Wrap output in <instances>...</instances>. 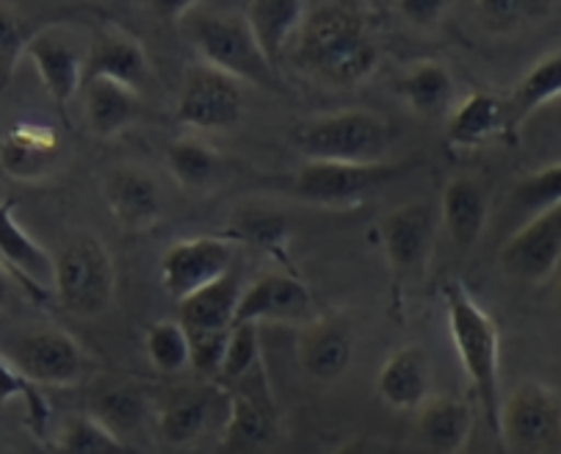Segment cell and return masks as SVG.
Wrapping results in <instances>:
<instances>
[{
	"mask_svg": "<svg viewBox=\"0 0 561 454\" xmlns=\"http://www.w3.org/2000/svg\"><path fill=\"white\" fill-rule=\"evenodd\" d=\"M61 134L45 123H18L0 136V169L14 181L36 183L50 178L61 163Z\"/></svg>",
	"mask_w": 561,
	"mask_h": 454,
	"instance_id": "16",
	"label": "cell"
},
{
	"mask_svg": "<svg viewBox=\"0 0 561 454\" xmlns=\"http://www.w3.org/2000/svg\"><path fill=\"white\" fill-rule=\"evenodd\" d=\"M145 350L161 374H178L192 366V338L180 319H161L147 330Z\"/></svg>",
	"mask_w": 561,
	"mask_h": 454,
	"instance_id": "33",
	"label": "cell"
},
{
	"mask_svg": "<svg viewBox=\"0 0 561 454\" xmlns=\"http://www.w3.org/2000/svg\"><path fill=\"white\" fill-rule=\"evenodd\" d=\"M492 139H512L506 98L492 92H470L446 117V141L454 150H479Z\"/></svg>",
	"mask_w": 561,
	"mask_h": 454,
	"instance_id": "20",
	"label": "cell"
},
{
	"mask_svg": "<svg viewBox=\"0 0 561 454\" xmlns=\"http://www.w3.org/2000/svg\"><path fill=\"white\" fill-rule=\"evenodd\" d=\"M354 330L341 316H319L301 327L299 363L319 383H335L352 368Z\"/></svg>",
	"mask_w": 561,
	"mask_h": 454,
	"instance_id": "17",
	"label": "cell"
},
{
	"mask_svg": "<svg viewBox=\"0 0 561 454\" xmlns=\"http://www.w3.org/2000/svg\"><path fill=\"white\" fill-rule=\"evenodd\" d=\"M103 197L108 205L111 216L119 222L125 230H147V227L158 225L163 214L161 192L158 183L147 175L139 167H114L103 181Z\"/></svg>",
	"mask_w": 561,
	"mask_h": 454,
	"instance_id": "18",
	"label": "cell"
},
{
	"mask_svg": "<svg viewBox=\"0 0 561 454\" xmlns=\"http://www.w3.org/2000/svg\"><path fill=\"white\" fill-rule=\"evenodd\" d=\"M87 123L100 139H114L122 130H128L139 117V92L128 83L94 78L81 87Z\"/></svg>",
	"mask_w": 561,
	"mask_h": 454,
	"instance_id": "26",
	"label": "cell"
},
{
	"mask_svg": "<svg viewBox=\"0 0 561 454\" xmlns=\"http://www.w3.org/2000/svg\"><path fill=\"white\" fill-rule=\"evenodd\" d=\"M92 413L100 416L111 430L122 435L125 430H136L141 424L147 413V399L134 385H116V388L103 390L94 399Z\"/></svg>",
	"mask_w": 561,
	"mask_h": 454,
	"instance_id": "37",
	"label": "cell"
},
{
	"mask_svg": "<svg viewBox=\"0 0 561 454\" xmlns=\"http://www.w3.org/2000/svg\"><path fill=\"white\" fill-rule=\"evenodd\" d=\"M553 0H476L479 23L490 34L512 36L550 12Z\"/></svg>",
	"mask_w": 561,
	"mask_h": 454,
	"instance_id": "35",
	"label": "cell"
},
{
	"mask_svg": "<svg viewBox=\"0 0 561 454\" xmlns=\"http://www.w3.org/2000/svg\"><path fill=\"white\" fill-rule=\"evenodd\" d=\"M236 266L230 239L221 236H197L169 245L161 256L163 292L180 303L197 288L208 286L210 280L221 277Z\"/></svg>",
	"mask_w": 561,
	"mask_h": 454,
	"instance_id": "13",
	"label": "cell"
},
{
	"mask_svg": "<svg viewBox=\"0 0 561 454\" xmlns=\"http://www.w3.org/2000/svg\"><path fill=\"white\" fill-rule=\"evenodd\" d=\"M263 363L261 352V325H236L230 338H227V350L221 357L219 377L216 385H230L247 372Z\"/></svg>",
	"mask_w": 561,
	"mask_h": 454,
	"instance_id": "38",
	"label": "cell"
},
{
	"mask_svg": "<svg viewBox=\"0 0 561 454\" xmlns=\"http://www.w3.org/2000/svg\"><path fill=\"white\" fill-rule=\"evenodd\" d=\"M556 299H559V310H561V277H559V286H556Z\"/></svg>",
	"mask_w": 561,
	"mask_h": 454,
	"instance_id": "44",
	"label": "cell"
},
{
	"mask_svg": "<svg viewBox=\"0 0 561 454\" xmlns=\"http://www.w3.org/2000/svg\"><path fill=\"white\" fill-rule=\"evenodd\" d=\"M290 145L307 161H388L390 147H393V128L377 111L343 109L301 123L290 134Z\"/></svg>",
	"mask_w": 561,
	"mask_h": 454,
	"instance_id": "4",
	"label": "cell"
},
{
	"mask_svg": "<svg viewBox=\"0 0 561 454\" xmlns=\"http://www.w3.org/2000/svg\"><path fill=\"white\" fill-rule=\"evenodd\" d=\"M0 263L36 297L53 288V256L20 225L9 200H0Z\"/></svg>",
	"mask_w": 561,
	"mask_h": 454,
	"instance_id": "21",
	"label": "cell"
},
{
	"mask_svg": "<svg viewBox=\"0 0 561 454\" xmlns=\"http://www.w3.org/2000/svg\"><path fill=\"white\" fill-rule=\"evenodd\" d=\"M241 280L238 269L232 266L221 277L210 280L208 286L197 288L178 303V319L188 330V336L197 332H230L236 325L238 299H241Z\"/></svg>",
	"mask_w": 561,
	"mask_h": 454,
	"instance_id": "24",
	"label": "cell"
},
{
	"mask_svg": "<svg viewBox=\"0 0 561 454\" xmlns=\"http://www.w3.org/2000/svg\"><path fill=\"white\" fill-rule=\"evenodd\" d=\"M221 388V385H219ZM227 390H183L158 413V435L167 446H188L214 421V410Z\"/></svg>",
	"mask_w": 561,
	"mask_h": 454,
	"instance_id": "28",
	"label": "cell"
},
{
	"mask_svg": "<svg viewBox=\"0 0 561 454\" xmlns=\"http://www.w3.org/2000/svg\"><path fill=\"white\" fill-rule=\"evenodd\" d=\"M34 31L12 9L0 7V89L9 87L18 72L20 61L25 59V47Z\"/></svg>",
	"mask_w": 561,
	"mask_h": 454,
	"instance_id": "39",
	"label": "cell"
},
{
	"mask_svg": "<svg viewBox=\"0 0 561 454\" xmlns=\"http://www.w3.org/2000/svg\"><path fill=\"white\" fill-rule=\"evenodd\" d=\"M440 214L432 203H404L379 225L385 258L399 286H421L437 245Z\"/></svg>",
	"mask_w": 561,
	"mask_h": 454,
	"instance_id": "10",
	"label": "cell"
},
{
	"mask_svg": "<svg viewBox=\"0 0 561 454\" xmlns=\"http://www.w3.org/2000/svg\"><path fill=\"white\" fill-rule=\"evenodd\" d=\"M561 263V205L528 216L501 247V269L520 283H545Z\"/></svg>",
	"mask_w": 561,
	"mask_h": 454,
	"instance_id": "12",
	"label": "cell"
},
{
	"mask_svg": "<svg viewBox=\"0 0 561 454\" xmlns=\"http://www.w3.org/2000/svg\"><path fill=\"white\" fill-rule=\"evenodd\" d=\"M553 205H561V161L548 163L531 175L520 178L512 189L510 211L520 222L539 214V211L553 208Z\"/></svg>",
	"mask_w": 561,
	"mask_h": 454,
	"instance_id": "34",
	"label": "cell"
},
{
	"mask_svg": "<svg viewBox=\"0 0 561 454\" xmlns=\"http://www.w3.org/2000/svg\"><path fill=\"white\" fill-rule=\"evenodd\" d=\"M407 105L423 120L448 117V111L457 103V83L451 70L443 61H417L396 83Z\"/></svg>",
	"mask_w": 561,
	"mask_h": 454,
	"instance_id": "27",
	"label": "cell"
},
{
	"mask_svg": "<svg viewBox=\"0 0 561 454\" xmlns=\"http://www.w3.org/2000/svg\"><path fill=\"white\" fill-rule=\"evenodd\" d=\"M199 3L203 0H150L152 12L167 23H183L194 9H199Z\"/></svg>",
	"mask_w": 561,
	"mask_h": 454,
	"instance_id": "42",
	"label": "cell"
},
{
	"mask_svg": "<svg viewBox=\"0 0 561 454\" xmlns=\"http://www.w3.org/2000/svg\"><path fill=\"white\" fill-rule=\"evenodd\" d=\"M495 432L515 454H559L561 394L539 379H523L501 402Z\"/></svg>",
	"mask_w": 561,
	"mask_h": 454,
	"instance_id": "7",
	"label": "cell"
},
{
	"mask_svg": "<svg viewBox=\"0 0 561 454\" xmlns=\"http://www.w3.org/2000/svg\"><path fill=\"white\" fill-rule=\"evenodd\" d=\"M83 56L81 47L70 39L61 29L36 31L25 47V59L39 72V81L61 117L67 120L72 98L81 94L83 87Z\"/></svg>",
	"mask_w": 561,
	"mask_h": 454,
	"instance_id": "15",
	"label": "cell"
},
{
	"mask_svg": "<svg viewBox=\"0 0 561 454\" xmlns=\"http://www.w3.org/2000/svg\"><path fill=\"white\" fill-rule=\"evenodd\" d=\"M243 109L247 100L238 78L205 61L185 70L178 109H174V117L185 128L208 130V134L230 130L243 120Z\"/></svg>",
	"mask_w": 561,
	"mask_h": 454,
	"instance_id": "11",
	"label": "cell"
},
{
	"mask_svg": "<svg viewBox=\"0 0 561 454\" xmlns=\"http://www.w3.org/2000/svg\"><path fill=\"white\" fill-rule=\"evenodd\" d=\"M183 25L188 31V42L199 53V61L219 67L227 76L238 78L241 83H252L257 89H268V92L283 89L277 65L261 47L247 14L194 9L183 20Z\"/></svg>",
	"mask_w": 561,
	"mask_h": 454,
	"instance_id": "3",
	"label": "cell"
},
{
	"mask_svg": "<svg viewBox=\"0 0 561 454\" xmlns=\"http://www.w3.org/2000/svg\"><path fill=\"white\" fill-rule=\"evenodd\" d=\"M410 167L412 161H307V167H301L296 175L285 178L283 192L307 205L343 208L379 194L399 181Z\"/></svg>",
	"mask_w": 561,
	"mask_h": 454,
	"instance_id": "6",
	"label": "cell"
},
{
	"mask_svg": "<svg viewBox=\"0 0 561 454\" xmlns=\"http://www.w3.org/2000/svg\"><path fill=\"white\" fill-rule=\"evenodd\" d=\"M556 100H561V47L528 67L526 76L517 81V87L506 98L512 136L520 130V125L528 117H534L539 109L556 103Z\"/></svg>",
	"mask_w": 561,
	"mask_h": 454,
	"instance_id": "29",
	"label": "cell"
},
{
	"mask_svg": "<svg viewBox=\"0 0 561 454\" xmlns=\"http://www.w3.org/2000/svg\"><path fill=\"white\" fill-rule=\"evenodd\" d=\"M7 357L39 388H72L92 372V361L61 327H34L12 338Z\"/></svg>",
	"mask_w": 561,
	"mask_h": 454,
	"instance_id": "9",
	"label": "cell"
},
{
	"mask_svg": "<svg viewBox=\"0 0 561 454\" xmlns=\"http://www.w3.org/2000/svg\"><path fill=\"white\" fill-rule=\"evenodd\" d=\"M310 319H313V294L307 292V286L299 277L288 272L257 274L241 292L236 310V325Z\"/></svg>",
	"mask_w": 561,
	"mask_h": 454,
	"instance_id": "14",
	"label": "cell"
},
{
	"mask_svg": "<svg viewBox=\"0 0 561 454\" xmlns=\"http://www.w3.org/2000/svg\"><path fill=\"white\" fill-rule=\"evenodd\" d=\"M290 59L324 87L352 89L379 70L382 50L374 29L357 9L346 3H321L307 9L290 42Z\"/></svg>",
	"mask_w": 561,
	"mask_h": 454,
	"instance_id": "1",
	"label": "cell"
},
{
	"mask_svg": "<svg viewBox=\"0 0 561 454\" xmlns=\"http://www.w3.org/2000/svg\"><path fill=\"white\" fill-rule=\"evenodd\" d=\"M53 446L72 454H92V452H122V449H128V441H125L119 432L111 430L100 416L72 413L61 421Z\"/></svg>",
	"mask_w": 561,
	"mask_h": 454,
	"instance_id": "32",
	"label": "cell"
},
{
	"mask_svg": "<svg viewBox=\"0 0 561 454\" xmlns=\"http://www.w3.org/2000/svg\"><path fill=\"white\" fill-rule=\"evenodd\" d=\"M382 402L393 410H417L432 396V361L417 344H404L385 357L377 374Z\"/></svg>",
	"mask_w": 561,
	"mask_h": 454,
	"instance_id": "22",
	"label": "cell"
},
{
	"mask_svg": "<svg viewBox=\"0 0 561 454\" xmlns=\"http://www.w3.org/2000/svg\"><path fill=\"white\" fill-rule=\"evenodd\" d=\"M53 292L58 303L81 319H98L116 294V269L98 236L81 234L53 256Z\"/></svg>",
	"mask_w": 561,
	"mask_h": 454,
	"instance_id": "5",
	"label": "cell"
},
{
	"mask_svg": "<svg viewBox=\"0 0 561 454\" xmlns=\"http://www.w3.org/2000/svg\"><path fill=\"white\" fill-rule=\"evenodd\" d=\"M305 14L307 0H249L247 20L274 65H279L290 47Z\"/></svg>",
	"mask_w": 561,
	"mask_h": 454,
	"instance_id": "30",
	"label": "cell"
},
{
	"mask_svg": "<svg viewBox=\"0 0 561 454\" xmlns=\"http://www.w3.org/2000/svg\"><path fill=\"white\" fill-rule=\"evenodd\" d=\"M417 435L434 452H462L473 432V410L465 399L451 394L428 396L426 402L415 410Z\"/></svg>",
	"mask_w": 561,
	"mask_h": 454,
	"instance_id": "25",
	"label": "cell"
},
{
	"mask_svg": "<svg viewBox=\"0 0 561 454\" xmlns=\"http://www.w3.org/2000/svg\"><path fill=\"white\" fill-rule=\"evenodd\" d=\"M14 399H20L25 405V410H28L31 430L36 435L45 432L47 421H50V405L42 396V388L31 383L9 357H0V410L7 408L9 402H14Z\"/></svg>",
	"mask_w": 561,
	"mask_h": 454,
	"instance_id": "36",
	"label": "cell"
},
{
	"mask_svg": "<svg viewBox=\"0 0 561 454\" xmlns=\"http://www.w3.org/2000/svg\"><path fill=\"white\" fill-rule=\"evenodd\" d=\"M167 163L185 192H208L221 175V158L203 139H180L169 147Z\"/></svg>",
	"mask_w": 561,
	"mask_h": 454,
	"instance_id": "31",
	"label": "cell"
},
{
	"mask_svg": "<svg viewBox=\"0 0 561 454\" xmlns=\"http://www.w3.org/2000/svg\"><path fill=\"white\" fill-rule=\"evenodd\" d=\"M443 305H446L448 332H451L459 366L473 388L486 424L497 430V413H501L504 396H501V336H497L495 321L462 283L443 286Z\"/></svg>",
	"mask_w": 561,
	"mask_h": 454,
	"instance_id": "2",
	"label": "cell"
},
{
	"mask_svg": "<svg viewBox=\"0 0 561 454\" xmlns=\"http://www.w3.org/2000/svg\"><path fill=\"white\" fill-rule=\"evenodd\" d=\"M94 78L128 83L141 94L152 83V65L145 47L134 36L122 31H103L94 36L83 56V83Z\"/></svg>",
	"mask_w": 561,
	"mask_h": 454,
	"instance_id": "19",
	"label": "cell"
},
{
	"mask_svg": "<svg viewBox=\"0 0 561 454\" xmlns=\"http://www.w3.org/2000/svg\"><path fill=\"white\" fill-rule=\"evenodd\" d=\"M448 0H396L401 18L415 29H434L446 14Z\"/></svg>",
	"mask_w": 561,
	"mask_h": 454,
	"instance_id": "41",
	"label": "cell"
},
{
	"mask_svg": "<svg viewBox=\"0 0 561 454\" xmlns=\"http://www.w3.org/2000/svg\"><path fill=\"white\" fill-rule=\"evenodd\" d=\"M285 222L274 214H261V211H247V214L236 216V227H232V239H243L255 247H272L283 241Z\"/></svg>",
	"mask_w": 561,
	"mask_h": 454,
	"instance_id": "40",
	"label": "cell"
},
{
	"mask_svg": "<svg viewBox=\"0 0 561 454\" xmlns=\"http://www.w3.org/2000/svg\"><path fill=\"white\" fill-rule=\"evenodd\" d=\"M227 390V413L221 421V452L247 454L266 452L279 443V410L268 385L266 366H255L236 383L221 385Z\"/></svg>",
	"mask_w": 561,
	"mask_h": 454,
	"instance_id": "8",
	"label": "cell"
},
{
	"mask_svg": "<svg viewBox=\"0 0 561 454\" xmlns=\"http://www.w3.org/2000/svg\"><path fill=\"white\" fill-rule=\"evenodd\" d=\"M9 297H12V283H9V269L0 263V308H7Z\"/></svg>",
	"mask_w": 561,
	"mask_h": 454,
	"instance_id": "43",
	"label": "cell"
},
{
	"mask_svg": "<svg viewBox=\"0 0 561 454\" xmlns=\"http://www.w3.org/2000/svg\"><path fill=\"white\" fill-rule=\"evenodd\" d=\"M490 216L486 189L470 175H454L443 186L440 225L459 252H470L481 241Z\"/></svg>",
	"mask_w": 561,
	"mask_h": 454,
	"instance_id": "23",
	"label": "cell"
}]
</instances>
